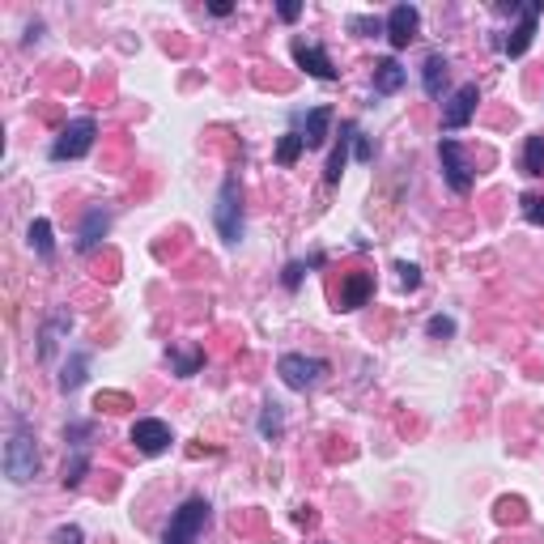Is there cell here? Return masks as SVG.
<instances>
[{
    "instance_id": "6da1fadb",
    "label": "cell",
    "mask_w": 544,
    "mask_h": 544,
    "mask_svg": "<svg viewBox=\"0 0 544 544\" xmlns=\"http://www.w3.org/2000/svg\"><path fill=\"white\" fill-rule=\"evenodd\" d=\"M35 472H39V447H35V434L18 417L9 443H4V476L13 485H26V481H35Z\"/></svg>"
},
{
    "instance_id": "7a4b0ae2",
    "label": "cell",
    "mask_w": 544,
    "mask_h": 544,
    "mask_svg": "<svg viewBox=\"0 0 544 544\" xmlns=\"http://www.w3.org/2000/svg\"><path fill=\"white\" fill-rule=\"evenodd\" d=\"M209 519H213V506L204 502V498H188L171 515V527H166L162 544H196V536L209 527Z\"/></svg>"
},
{
    "instance_id": "3957f363",
    "label": "cell",
    "mask_w": 544,
    "mask_h": 544,
    "mask_svg": "<svg viewBox=\"0 0 544 544\" xmlns=\"http://www.w3.org/2000/svg\"><path fill=\"white\" fill-rule=\"evenodd\" d=\"M213 226L217 234L226 238V243H238L243 238V188H238V179H226L221 183V192H217V204H213Z\"/></svg>"
},
{
    "instance_id": "277c9868",
    "label": "cell",
    "mask_w": 544,
    "mask_h": 544,
    "mask_svg": "<svg viewBox=\"0 0 544 544\" xmlns=\"http://www.w3.org/2000/svg\"><path fill=\"white\" fill-rule=\"evenodd\" d=\"M276 374H281V383L293 391H311L324 383V374H328V362L324 357H307V353H285L281 362H276Z\"/></svg>"
},
{
    "instance_id": "5b68a950",
    "label": "cell",
    "mask_w": 544,
    "mask_h": 544,
    "mask_svg": "<svg viewBox=\"0 0 544 544\" xmlns=\"http://www.w3.org/2000/svg\"><path fill=\"white\" fill-rule=\"evenodd\" d=\"M438 162H443V179H447L451 192H455V196L472 192V179H476V171H472V157H468L455 140H438Z\"/></svg>"
},
{
    "instance_id": "8992f818",
    "label": "cell",
    "mask_w": 544,
    "mask_h": 544,
    "mask_svg": "<svg viewBox=\"0 0 544 544\" xmlns=\"http://www.w3.org/2000/svg\"><path fill=\"white\" fill-rule=\"evenodd\" d=\"M94 136H98V124L90 116L85 119H73L64 132L56 136V145H52V157L56 162H68V157H85L94 149Z\"/></svg>"
},
{
    "instance_id": "52a82bcc",
    "label": "cell",
    "mask_w": 544,
    "mask_h": 544,
    "mask_svg": "<svg viewBox=\"0 0 544 544\" xmlns=\"http://www.w3.org/2000/svg\"><path fill=\"white\" fill-rule=\"evenodd\" d=\"M510 9L519 13V26H515V30L502 39V52H506V56H524L527 47H532V39H536V21H540L544 4H540V0H527V4H510Z\"/></svg>"
},
{
    "instance_id": "ba28073f",
    "label": "cell",
    "mask_w": 544,
    "mask_h": 544,
    "mask_svg": "<svg viewBox=\"0 0 544 544\" xmlns=\"http://www.w3.org/2000/svg\"><path fill=\"white\" fill-rule=\"evenodd\" d=\"M476 102H481V90L476 85H460L455 94H451V102L443 107V128H468L472 124V116H476Z\"/></svg>"
},
{
    "instance_id": "9c48e42d",
    "label": "cell",
    "mask_w": 544,
    "mask_h": 544,
    "mask_svg": "<svg viewBox=\"0 0 544 544\" xmlns=\"http://www.w3.org/2000/svg\"><path fill=\"white\" fill-rule=\"evenodd\" d=\"M132 447L140 455H162V451L171 447V426L157 421V417H140L132 426Z\"/></svg>"
},
{
    "instance_id": "30bf717a",
    "label": "cell",
    "mask_w": 544,
    "mask_h": 544,
    "mask_svg": "<svg viewBox=\"0 0 544 544\" xmlns=\"http://www.w3.org/2000/svg\"><path fill=\"white\" fill-rule=\"evenodd\" d=\"M417 30H421V13H417L412 4H396V9L388 13V39H391L396 52L417 39Z\"/></svg>"
},
{
    "instance_id": "8fae6325",
    "label": "cell",
    "mask_w": 544,
    "mask_h": 544,
    "mask_svg": "<svg viewBox=\"0 0 544 544\" xmlns=\"http://www.w3.org/2000/svg\"><path fill=\"white\" fill-rule=\"evenodd\" d=\"M370 293H374V276H370V272H345L340 293H336V311H357V307H366Z\"/></svg>"
},
{
    "instance_id": "7c38bea8",
    "label": "cell",
    "mask_w": 544,
    "mask_h": 544,
    "mask_svg": "<svg viewBox=\"0 0 544 544\" xmlns=\"http://www.w3.org/2000/svg\"><path fill=\"white\" fill-rule=\"evenodd\" d=\"M293 60H298V68H307L311 77L336 81V64L328 60V52H324V47H315V43H307V39H298V43H293Z\"/></svg>"
},
{
    "instance_id": "4fadbf2b",
    "label": "cell",
    "mask_w": 544,
    "mask_h": 544,
    "mask_svg": "<svg viewBox=\"0 0 544 544\" xmlns=\"http://www.w3.org/2000/svg\"><path fill=\"white\" fill-rule=\"evenodd\" d=\"M107 230H111V209H102V204H94V209L85 213V221H81L77 252H94L98 243L107 238Z\"/></svg>"
},
{
    "instance_id": "5bb4252c",
    "label": "cell",
    "mask_w": 544,
    "mask_h": 544,
    "mask_svg": "<svg viewBox=\"0 0 544 544\" xmlns=\"http://www.w3.org/2000/svg\"><path fill=\"white\" fill-rule=\"evenodd\" d=\"M357 124H345V136H340V145L332 149V157H328V171H324V179H328V188H336L340 183V175H345V166H349V149L357 145Z\"/></svg>"
},
{
    "instance_id": "9a60e30c",
    "label": "cell",
    "mask_w": 544,
    "mask_h": 544,
    "mask_svg": "<svg viewBox=\"0 0 544 544\" xmlns=\"http://www.w3.org/2000/svg\"><path fill=\"white\" fill-rule=\"evenodd\" d=\"M421 85H426L429 98H443L447 90V56L443 52H429L426 64H421Z\"/></svg>"
},
{
    "instance_id": "2e32d148",
    "label": "cell",
    "mask_w": 544,
    "mask_h": 544,
    "mask_svg": "<svg viewBox=\"0 0 544 544\" xmlns=\"http://www.w3.org/2000/svg\"><path fill=\"white\" fill-rule=\"evenodd\" d=\"M404 68H400V60H379V64H374V94H396V90H400V85H404Z\"/></svg>"
},
{
    "instance_id": "e0dca14e",
    "label": "cell",
    "mask_w": 544,
    "mask_h": 544,
    "mask_svg": "<svg viewBox=\"0 0 544 544\" xmlns=\"http://www.w3.org/2000/svg\"><path fill=\"white\" fill-rule=\"evenodd\" d=\"M328 124H332V107H315L307 124H302V140H307V149H319L324 140H328Z\"/></svg>"
},
{
    "instance_id": "ac0fdd59",
    "label": "cell",
    "mask_w": 544,
    "mask_h": 544,
    "mask_svg": "<svg viewBox=\"0 0 544 544\" xmlns=\"http://www.w3.org/2000/svg\"><path fill=\"white\" fill-rule=\"evenodd\" d=\"M524 175H532V179H544V136L540 132H532L524 140Z\"/></svg>"
},
{
    "instance_id": "d6986e66",
    "label": "cell",
    "mask_w": 544,
    "mask_h": 544,
    "mask_svg": "<svg viewBox=\"0 0 544 544\" xmlns=\"http://www.w3.org/2000/svg\"><path fill=\"white\" fill-rule=\"evenodd\" d=\"M30 252L39 255V260H52V255H56V243H52V221H47V217H35V221H30Z\"/></svg>"
},
{
    "instance_id": "ffe728a7",
    "label": "cell",
    "mask_w": 544,
    "mask_h": 544,
    "mask_svg": "<svg viewBox=\"0 0 544 544\" xmlns=\"http://www.w3.org/2000/svg\"><path fill=\"white\" fill-rule=\"evenodd\" d=\"M302 149H307L302 132H285L281 140H276V162H281V166H293V162L302 157Z\"/></svg>"
},
{
    "instance_id": "44dd1931",
    "label": "cell",
    "mask_w": 544,
    "mask_h": 544,
    "mask_svg": "<svg viewBox=\"0 0 544 544\" xmlns=\"http://www.w3.org/2000/svg\"><path fill=\"white\" fill-rule=\"evenodd\" d=\"M85 468H90V447H73V460L64 464V485L77 489L81 476H85Z\"/></svg>"
},
{
    "instance_id": "7402d4cb",
    "label": "cell",
    "mask_w": 544,
    "mask_h": 544,
    "mask_svg": "<svg viewBox=\"0 0 544 544\" xmlns=\"http://www.w3.org/2000/svg\"><path fill=\"white\" fill-rule=\"evenodd\" d=\"M81 379H85V353H77V357L64 366V374H60V388H64V391H77Z\"/></svg>"
},
{
    "instance_id": "603a6c76",
    "label": "cell",
    "mask_w": 544,
    "mask_h": 544,
    "mask_svg": "<svg viewBox=\"0 0 544 544\" xmlns=\"http://www.w3.org/2000/svg\"><path fill=\"white\" fill-rule=\"evenodd\" d=\"M171 362L179 366V379H192L196 370H200V362H204V353L200 349H192V353H179V349H171Z\"/></svg>"
},
{
    "instance_id": "cb8c5ba5",
    "label": "cell",
    "mask_w": 544,
    "mask_h": 544,
    "mask_svg": "<svg viewBox=\"0 0 544 544\" xmlns=\"http://www.w3.org/2000/svg\"><path fill=\"white\" fill-rule=\"evenodd\" d=\"M426 336L429 340H451V336H455V319H451V315H434L426 324Z\"/></svg>"
},
{
    "instance_id": "d4e9b609",
    "label": "cell",
    "mask_w": 544,
    "mask_h": 544,
    "mask_svg": "<svg viewBox=\"0 0 544 544\" xmlns=\"http://www.w3.org/2000/svg\"><path fill=\"white\" fill-rule=\"evenodd\" d=\"M281 426H285V421H281V404H264V417H260V434H264V438H276V434H281Z\"/></svg>"
},
{
    "instance_id": "484cf974",
    "label": "cell",
    "mask_w": 544,
    "mask_h": 544,
    "mask_svg": "<svg viewBox=\"0 0 544 544\" xmlns=\"http://www.w3.org/2000/svg\"><path fill=\"white\" fill-rule=\"evenodd\" d=\"M519 204H524V217L532 226H544V196H524Z\"/></svg>"
},
{
    "instance_id": "4316f807",
    "label": "cell",
    "mask_w": 544,
    "mask_h": 544,
    "mask_svg": "<svg viewBox=\"0 0 544 544\" xmlns=\"http://www.w3.org/2000/svg\"><path fill=\"white\" fill-rule=\"evenodd\" d=\"M349 30H357V35H388V21H379V18H353Z\"/></svg>"
},
{
    "instance_id": "83f0119b",
    "label": "cell",
    "mask_w": 544,
    "mask_h": 544,
    "mask_svg": "<svg viewBox=\"0 0 544 544\" xmlns=\"http://www.w3.org/2000/svg\"><path fill=\"white\" fill-rule=\"evenodd\" d=\"M85 536H81V527L77 524H64V527H56L52 532V544H81Z\"/></svg>"
},
{
    "instance_id": "f1b7e54d",
    "label": "cell",
    "mask_w": 544,
    "mask_h": 544,
    "mask_svg": "<svg viewBox=\"0 0 544 544\" xmlns=\"http://www.w3.org/2000/svg\"><path fill=\"white\" fill-rule=\"evenodd\" d=\"M396 272H400V285H404V290H417V285H421V268H417V264H396Z\"/></svg>"
},
{
    "instance_id": "f546056e",
    "label": "cell",
    "mask_w": 544,
    "mask_h": 544,
    "mask_svg": "<svg viewBox=\"0 0 544 544\" xmlns=\"http://www.w3.org/2000/svg\"><path fill=\"white\" fill-rule=\"evenodd\" d=\"M302 272H307V264H302V260L285 264V276H281V281H285V290H298V285H302Z\"/></svg>"
},
{
    "instance_id": "4dcf8cb0",
    "label": "cell",
    "mask_w": 544,
    "mask_h": 544,
    "mask_svg": "<svg viewBox=\"0 0 544 544\" xmlns=\"http://www.w3.org/2000/svg\"><path fill=\"white\" fill-rule=\"evenodd\" d=\"M276 13H281V21H298V18H302V4H293V0H285V4H281Z\"/></svg>"
},
{
    "instance_id": "1f68e13d",
    "label": "cell",
    "mask_w": 544,
    "mask_h": 544,
    "mask_svg": "<svg viewBox=\"0 0 544 544\" xmlns=\"http://www.w3.org/2000/svg\"><path fill=\"white\" fill-rule=\"evenodd\" d=\"M353 149H357V157H362V162H370V157H374V149H370V140L362 132H357V145H353Z\"/></svg>"
},
{
    "instance_id": "d6a6232c",
    "label": "cell",
    "mask_w": 544,
    "mask_h": 544,
    "mask_svg": "<svg viewBox=\"0 0 544 544\" xmlns=\"http://www.w3.org/2000/svg\"><path fill=\"white\" fill-rule=\"evenodd\" d=\"M230 13H234V4H226V0H217L213 4V18H230Z\"/></svg>"
}]
</instances>
